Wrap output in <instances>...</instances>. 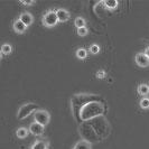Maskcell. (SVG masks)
Returning a JSON list of instances; mask_svg holds the SVG:
<instances>
[{
    "mask_svg": "<svg viewBox=\"0 0 149 149\" xmlns=\"http://www.w3.org/2000/svg\"><path fill=\"white\" fill-rule=\"evenodd\" d=\"M37 104H35V103H26V104L22 105L19 108V110H18V113H17L18 119L22 120L25 118H27L31 113H35L37 111Z\"/></svg>",
    "mask_w": 149,
    "mask_h": 149,
    "instance_id": "6da1fadb",
    "label": "cell"
},
{
    "mask_svg": "<svg viewBox=\"0 0 149 149\" xmlns=\"http://www.w3.org/2000/svg\"><path fill=\"white\" fill-rule=\"evenodd\" d=\"M42 22H43V25H44L45 27H54L58 22L57 16H56V11L55 10H48L47 13H45Z\"/></svg>",
    "mask_w": 149,
    "mask_h": 149,
    "instance_id": "7a4b0ae2",
    "label": "cell"
},
{
    "mask_svg": "<svg viewBox=\"0 0 149 149\" xmlns=\"http://www.w3.org/2000/svg\"><path fill=\"white\" fill-rule=\"evenodd\" d=\"M34 119L36 122L40 123L42 126H47L49 122V113L46 110H37L34 113Z\"/></svg>",
    "mask_w": 149,
    "mask_h": 149,
    "instance_id": "3957f363",
    "label": "cell"
},
{
    "mask_svg": "<svg viewBox=\"0 0 149 149\" xmlns=\"http://www.w3.org/2000/svg\"><path fill=\"white\" fill-rule=\"evenodd\" d=\"M134 61H136V63H137L138 66L140 67L149 66V58L146 56L145 53H138V54H136Z\"/></svg>",
    "mask_w": 149,
    "mask_h": 149,
    "instance_id": "277c9868",
    "label": "cell"
},
{
    "mask_svg": "<svg viewBox=\"0 0 149 149\" xmlns=\"http://www.w3.org/2000/svg\"><path fill=\"white\" fill-rule=\"evenodd\" d=\"M29 132L34 136H40L44 132V126H42L40 123H38L36 121H34L33 123L29 125Z\"/></svg>",
    "mask_w": 149,
    "mask_h": 149,
    "instance_id": "5b68a950",
    "label": "cell"
},
{
    "mask_svg": "<svg viewBox=\"0 0 149 149\" xmlns=\"http://www.w3.org/2000/svg\"><path fill=\"white\" fill-rule=\"evenodd\" d=\"M55 11H56V16H57L58 22H67V20L70 19V14H68V11H67V10H65V9L60 8V9H56Z\"/></svg>",
    "mask_w": 149,
    "mask_h": 149,
    "instance_id": "8992f818",
    "label": "cell"
},
{
    "mask_svg": "<svg viewBox=\"0 0 149 149\" xmlns=\"http://www.w3.org/2000/svg\"><path fill=\"white\" fill-rule=\"evenodd\" d=\"M13 27H14V30H15L17 34H22V33H25L26 29H27V26L20 19H16L15 22H14Z\"/></svg>",
    "mask_w": 149,
    "mask_h": 149,
    "instance_id": "52a82bcc",
    "label": "cell"
},
{
    "mask_svg": "<svg viewBox=\"0 0 149 149\" xmlns=\"http://www.w3.org/2000/svg\"><path fill=\"white\" fill-rule=\"evenodd\" d=\"M19 19L22 20L27 27L28 26H30L31 24H33V22H34V18H33V16L30 15L29 13H27V11H25V13H22V15L19 16Z\"/></svg>",
    "mask_w": 149,
    "mask_h": 149,
    "instance_id": "ba28073f",
    "label": "cell"
},
{
    "mask_svg": "<svg viewBox=\"0 0 149 149\" xmlns=\"http://www.w3.org/2000/svg\"><path fill=\"white\" fill-rule=\"evenodd\" d=\"M30 149H48V143L44 140H37L36 142H34Z\"/></svg>",
    "mask_w": 149,
    "mask_h": 149,
    "instance_id": "9c48e42d",
    "label": "cell"
},
{
    "mask_svg": "<svg viewBox=\"0 0 149 149\" xmlns=\"http://www.w3.org/2000/svg\"><path fill=\"white\" fill-rule=\"evenodd\" d=\"M73 149H91V143L86 140H81L75 145Z\"/></svg>",
    "mask_w": 149,
    "mask_h": 149,
    "instance_id": "30bf717a",
    "label": "cell"
},
{
    "mask_svg": "<svg viewBox=\"0 0 149 149\" xmlns=\"http://www.w3.org/2000/svg\"><path fill=\"white\" fill-rule=\"evenodd\" d=\"M13 52V47H11V45L6 43V44H3L1 46V56H3V55H9V54H11Z\"/></svg>",
    "mask_w": 149,
    "mask_h": 149,
    "instance_id": "8fae6325",
    "label": "cell"
},
{
    "mask_svg": "<svg viewBox=\"0 0 149 149\" xmlns=\"http://www.w3.org/2000/svg\"><path fill=\"white\" fill-rule=\"evenodd\" d=\"M138 92L142 97H146L147 94H149V85L148 84H140L138 86Z\"/></svg>",
    "mask_w": 149,
    "mask_h": 149,
    "instance_id": "7c38bea8",
    "label": "cell"
},
{
    "mask_svg": "<svg viewBox=\"0 0 149 149\" xmlns=\"http://www.w3.org/2000/svg\"><path fill=\"white\" fill-rule=\"evenodd\" d=\"M28 131L29 130H27L26 128H18L17 129V131H16V134H17V137L18 138H20V139H24V138H26L27 136H28Z\"/></svg>",
    "mask_w": 149,
    "mask_h": 149,
    "instance_id": "4fadbf2b",
    "label": "cell"
},
{
    "mask_svg": "<svg viewBox=\"0 0 149 149\" xmlns=\"http://www.w3.org/2000/svg\"><path fill=\"white\" fill-rule=\"evenodd\" d=\"M74 25L76 28H82V27H85V19L82 18V17H76L74 20Z\"/></svg>",
    "mask_w": 149,
    "mask_h": 149,
    "instance_id": "5bb4252c",
    "label": "cell"
},
{
    "mask_svg": "<svg viewBox=\"0 0 149 149\" xmlns=\"http://www.w3.org/2000/svg\"><path fill=\"white\" fill-rule=\"evenodd\" d=\"M75 54H76V57L80 58V60H84V58L88 56V52H86L85 48H79Z\"/></svg>",
    "mask_w": 149,
    "mask_h": 149,
    "instance_id": "9a60e30c",
    "label": "cell"
},
{
    "mask_svg": "<svg viewBox=\"0 0 149 149\" xmlns=\"http://www.w3.org/2000/svg\"><path fill=\"white\" fill-rule=\"evenodd\" d=\"M104 5L109 9H116V8L118 7V1L117 0H105Z\"/></svg>",
    "mask_w": 149,
    "mask_h": 149,
    "instance_id": "2e32d148",
    "label": "cell"
},
{
    "mask_svg": "<svg viewBox=\"0 0 149 149\" xmlns=\"http://www.w3.org/2000/svg\"><path fill=\"white\" fill-rule=\"evenodd\" d=\"M139 104L142 109H149V97H142Z\"/></svg>",
    "mask_w": 149,
    "mask_h": 149,
    "instance_id": "e0dca14e",
    "label": "cell"
},
{
    "mask_svg": "<svg viewBox=\"0 0 149 149\" xmlns=\"http://www.w3.org/2000/svg\"><path fill=\"white\" fill-rule=\"evenodd\" d=\"M100 52V46L97 44H92L90 46V53L91 54H99Z\"/></svg>",
    "mask_w": 149,
    "mask_h": 149,
    "instance_id": "ac0fdd59",
    "label": "cell"
},
{
    "mask_svg": "<svg viewBox=\"0 0 149 149\" xmlns=\"http://www.w3.org/2000/svg\"><path fill=\"white\" fill-rule=\"evenodd\" d=\"M88 28L86 27H82V28H77V34L80 35V36H85L86 34H88Z\"/></svg>",
    "mask_w": 149,
    "mask_h": 149,
    "instance_id": "d6986e66",
    "label": "cell"
},
{
    "mask_svg": "<svg viewBox=\"0 0 149 149\" xmlns=\"http://www.w3.org/2000/svg\"><path fill=\"white\" fill-rule=\"evenodd\" d=\"M104 76H105V72L103 71V70H100V71H97V77H99V79H103Z\"/></svg>",
    "mask_w": 149,
    "mask_h": 149,
    "instance_id": "ffe728a7",
    "label": "cell"
},
{
    "mask_svg": "<svg viewBox=\"0 0 149 149\" xmlns=\"http://www.w3.org/2000/svg\"><path fill=\"white\" fill-rule=\"evenodd\" d=\"M22 5H26V6H31V5H34L35 2L34 1H20Z\"/></svg>",
    "mask_w": 149,
    "mask_h": 149,
    "instance_id": "44dd1931",
    "label": "cell"
},
{
    "mask_svg": "<svg viewBox=\"0 0 149 149\" xmlns=\"http://www.w3.org/2000/svg\"><path fill=\"white\" fill-rule=\"evenodd\" d=\"M145 54H146V56L149 58V46L148 47H146V49H145Z\"/></svg>",
    "mask_w": 149,
    "mask_h": 149,
    "instance_id": "7402d4cb",
    "label": "cell"
}]
</instances>
